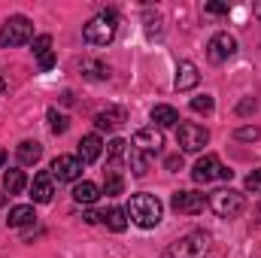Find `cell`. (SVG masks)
I'll list each match as a JSON object with an SVG mask.
<instances>
[{"instance_id": "7", "label": "cell", "mask_w": 261, "mask_h": 258, "mask_svg": "<svg viewBox=\"0 0 261 258\" xmlns=\"http://www.w3.org/2000/svg\"><path fill=\"white\" fill-rule=\"evenodd\" d=\"M176 140H179L182 152H200L210 143V131L203 125H195V122H182L179 131H176Z\"/></svg>"}, {"instance_id": "18", "label": "cell", "mask_w": 261, "mask_h": 258, "mask_svg": "<svg viewBox=\"0 0 261 258\" xmlns=\"http://www.w3.org/2000/svg\"><path fill=\"white\" fill-rule=\"evenodd\" d=\"M97 197H100V189H97L94 183H88V179H82V183H76V186H73V200H76V203L91 207Z\"/></svg>"}, {"instance_id": "30", "label": "cell", "mask_w": 261, "mask_h": 258, "mask_svg": "<svg viewBox=\"0 0 261 258\" xmlns=\"http://www.w3.org/2000/svg\"><path fill=\"white\" fill-rule=\"evenodd\" d=\"M246 192L261 194V167H258V170H252V173L246 176Z\"/></svg>"}, {"instance_id": "35", "label": "cell", "mask_w": 261, "mask_h": 258, "mask_svg": "<svg viewBox=\"0 0 261 258\" xmlns=\"http://www.w3.org/2000/svg\"><path fill=\"white\" fill-rule=\"evenodd\" d=\"M85 222H88V225H97V222H100V213H85Z\"/></svg>"}, {"instance_id": "9", "label": "cell", "mask_w": 261, "mask_h": 258, "mask_svg": "<svg viewBox=\"0 0 261 258\" xmlns=\"http://www.w3.org/2000/svg\"><path fill=\"white\" fill-rule=\"evenodd\" d=\"M58 183H79V176H82V161H79V155H58L55 161H52V170H49Z\"/></svg>"}, {"instance_id": "2", "label": "cell", "mask_w": 261, "mask_h": 258, "mask_svg": "<svg viewBox=\"0 0 261 258\" xmlns=\"http://www.w3.org/2000/svg\"><path fill=\"white\" fill-rule=\"evenodd\" d=\"M116 28H119V15L113 9H107L82 24V37L88 46H110L116 40Z\"/></svg>"}, {"instance_id": "26", "label": "cell", "mask_w": 261, "mask_h": 258, "mask_svg": "<svg viewBox=\"0 0 261 258\" xmlns=\"http://www.w3.org/2000/svg\"><path fill=\"white\" fill-rule=\"evenodd\" d=\"M49 128H52V134H64L70 128V122H67V116H61L58 110H49Z\"/></svg>"}, {"instance_id": "20", "label": "cell", "mask_w": 261, "mask_h": 258, "mask_svg": "<svg viewBox=\"0 0 261 258\" xmlns=\"http://www.w3.org/2000/svg\"><path fill=\"white\" fill-rule=\"evenodd\" d=\"M24 186H28V176H24V170H18V167H9V170L3 173V192L18 194V192H24Z\"/></svg>"}, {"instance_id": "14", "label": "cell", "mask_w": 261, "mask_h": 258, "mask_svg": "<svg viewBox=\"0 0 261 258\" xmlns=\"http://www.w3.org/2000/svg\"><path fill=\"white\" fill-rule=\"evenodd\" d=\"M197 82H200V73H197L195 61H179V67H176V79H173L176 91H192Z\"/></svg>"}, {"instance_id": "39", "label": "cell", "mask_w": 261, "mask_h": 258, "mask_svg": "<svg viewBox=\"0 0 261 258\" xmlns=\"http://www.w3.org/2000/svg\"><path fill=\"white\" fill-rule=\"evenodd\" d=\"M3 91H6V79L0 76V94H3Z\"/></svg>"}, {"instance_id": "29", "label": "cell", "mask_w": 261, "mask_h": 258, "mask_svg": "<svg viewBox=\"0 0 261 258\" xmlns=\"http://www.w3.org/2000/svg\"><path fill=\"white\" fill-rule=\"evenodd\" d=\"M85 70H88V73H85L88 79H107V76H110V70H107L103 64H91V61H85Z\"/></svg>"}, {"instance_id": "36", "label": "cell", "mask_w": 261, "mask_h": 258, "mask_svg": "<svg viewBox=\"0 0 261 258\" xmlns=\"http://www.w3.org/2000/svg\"><path fill=\"white\" fill-rule=\"evenodd\" d=\"M252 12H255V18H258V21H261V0H258V3H255V6H252Z\"/></svg>"}, {"instance_id": "19", "label": "cell", "mask_w": 261, "mask_h": 258, "mask_svg": "<svg viewBox=\"0 0 261 258\" xmlns=\"http://www.w3.org/2000/svg\"><path fill=\"white\" fill-rule=\"evenodd\" d=\"M152 122H155L158 128H173V125H179V113H176L173 107H167V104H158V107L152 110Z\"/></svg>"}, {"instance_id": "16", "label": "cell", "mask_w": 261, "mask_h": 258, "mask_svg": "<svg viewBox=\"0 0 261 258\" xmlns=\"http://www.w3.org/2000/svg\"><path fill=\"white\" fill-rule=\"evenodd\" d=\"M6 222H9V228H28V225L37 222V213H34L31 203H18V207L9 210V219Z\"/></svg>"}, {"instance_id": "22", "label": "cell", "mask_w": 261, "mask_h": 258, "mask_svg": "<svg viewBox=\"0 0 261 258\" xmlns=\"http://www.w3.org/2000/svg\"><path fill=\"white\" fill-rule=\"evenodd\" d=\"M125 140H110L107 143V158H110V167H113V173H119V167H122V161H125Z\"/></svg>"}, {"instance_id": "15", "label": "cell", "mask_w": 261, "mask_h": 258, "mask_svg": "<svg viewBox=\"0 0 261 258\" xmlns=\"http://www.w3.org/2000/svg\"><path fill=\"white\" fill-rule=\"evenodd\" d=\"M100 152H103V143H100V137H97V134H85V137L79 140V161H82V164L97 161V158H100Z\"/></svg>"}, {"instance_id": "12", "label": "cell", "mask_w": 261, "mask_h": 258, "mask_svg": "<svg viewBox=\"0 0 261 258\" xmlns=\"http://www.w3.org/2000/svg\"><path fill=\"white\" fill-rule=\"evenodd\" d=\"M52 194H55V176H52L49 170H40V173L34 176V183H31V197H34V203H49Z\"/></svg>"}, {"instance_id": "23", "label": "cell", "mask_w": 261, "mask_h": 258, "mask_svg": "<svg viewBox=\"0 0 261 258\" xmlns=\"http://www.w3.org/2000/svg\"><path fill=\"white\" fill-rule=\"evenodd\" d=\"M128 164H130V170H134V176H146L149 167H152V155H146V152H140V149H130Z\"/></svg>"}, {"instance_id": "17", "label": "cell", "mask_w": 261, "mask_h": 258, "mask_svg": "<svg viewBox=\"0 0 261 258\" xmlns=\"http://www.w3.org/2000/svg\"><path fill=\"white\" fill-rule=\"evenodd\" d=\"M100 222H103L110 231L122 234V231L128 228V210H122V207H110L107 213H100Z\"/></svg>"}, {"instance_id": "28", "label": "cell", "mask_w": 261, "mask_h": 258, "mask_svg": "<svg viewBox=\"0 0 261 258\" xmlns=\"http://www.w3.org/2000/svg\"><path fill=\"white\" fill-rule=\"evenodd\" d=\"M234 137H237V140H243V143H255V140L261 137V131L255 128V125H246V128L234 131Z\"/></svg>"}, {"instance_id": "32", "label": "cell", "mask_w": 261, "mask_h": 258, "mask_svg": "<svg viewBox=\"0 0 261 258\" xmlns=\"http://www.w3.org/2000/svg\"><path fill=\"white\" fill-rule=\"evenodd\" d=\"M164 167H167L170 173H179V170H182V155H170V158H164Z\"/></svg>"}, {"instance_id": "21", "label": "cell", "mask_w": 261, "mask_h": 258, "mask_svg": "<svg viewBox=\"0 0 261 258\" xmlns=\"http://www.w3.org/2000/svg\"><path fill=\"white\" fill-rule=\"evenodd\" d=\"M40 158H43V146H40L37 140H24V143H18V161H21V164L31 167V164H37Z\"/></svg>"}, {"instance_id": "6", "label": "cell", "mask_w": 261, "mask_h": 258, "mask_svg": "<svg viewBox=\"0 0 261 258\" xmlns=\"http://www.w3.org/2000/svg\"><path fill=\"white\" fill-rule=\"evenodd\" d=\"M231 176H234V170L222 167V161H219L216 155H203V158L195 164V170H192V179L200 183V186H206V183H213V179H225V183H231Z\"/></svg>"}, {"instance_id": "38", "label": "cell", "mask_w": 261, "mask_h": 258, "mask_svg": "<svg viewBox=\"0 0 261 258\" xmlns=\"http://www.w3.org/2000/svg\"><path fill=\"white\" fill-rule=\"evenodd\" d=\"M255 222H261V200H258V207H255Z\"/></svg>"}, {"instance_id": "33", "label": "cell", "mask_w": 261, "mask_h": 258, "mask_svg": "<svg viewBox=\"0 0 261 258\" xmlns=\"http://www.w3.org/2000/svg\"><path fill=\"white\" fill-rule=\"evenodd\" d=\"M258 110V104L252 100V97H246V100H240V107H237V113L240 116H249V113H255Z\"/></svg>"}, {"instance_id": "11", "label": "cell", "mask_w": 261, "mask_h": 258, "mask_svg": "<svg viewBox=\"0 0 261 258\" xmlns=\"http://www.w3.org/2000/svg\"><path fill=\"white\" fill-rule=\"evenodd\" d=\"M170 207L176 213H182V216H195V213H200L206 207V197L200 192H176L170 197Z\"/></svg>"}, {"instance_id": "34", "label": "cell", "mask_w": 261, "mask_h": 258, "mask_svg": "<svg viewBox=\"0 0 261 258\" xmlns=\"http://www.w3.org/2000/svg\"><path fill=\"white\" fill-rule=\"evenodd\" d=\"M52 67H55V55L49 52L46 58H40V70H52Z\"/></svg>"}, {"instance_id": "27", "label": "cell", "mask_w": 261, "mask_h": 258, "mask_svg": "<svg viewBox=\"0 0 261 258\" xmlns=\"http://www.w3.org/2000/svg\"><path fill=\"white\" fill-rule=\"evenodd\" d=\"M213 107H216V104H213V97H210V94L192 97V110H195V113H203V116H210V113H213Z\"/></svg>"}, {"instance_id": "24", "label": "cell", "mask_w": 261, "mask_h": 258, "mask_svg": "<svg viewBox=\"0 0 261 258\" xmlns=\"http://www.w3.org/2000/svg\"><path fill=\"white\" fill-rule=\"evenodd\" d=\"M103 192L110 194V197H116V194L125 192V179L119 176V173H113V170H107V183H103Z\"/></svg>"}, {"instance_id": "8", "label": "cell", "mask_w": 261, "mask_h": 258, "mask_svg": "<svg viewBox=\"0 0 261 258\" xmlns=\"http://www.w3.org/2000/svg\"><path fill=\"white\" fill-rule=\"evenodd\" d=\"M234 52H237V40H234L228 31L213 34V37H210V43H206V58H210L213 64H225Z\"/></svg>"}, {"instance_id": "5", "label": "cell", "mask_w": 261, "mask_h": 258, "mask_svg": "<svg viewBox=\"0 0 261 258\" xmlns=\"http://www.w3.org/2000/svg\"><path fill=\"white\" fill-rule=\"evenodd\" d=\"M206 207L216 216H222V219H234V216L243 213L246 200H243V194L234 192V189H216V192L206 194Z\"/></svg>"}, {"instance_id": "1", "label": "cell", "mask_w": 261, "mask_h": 258, "mask_svg": "<svg viewBox=\"0 0 261 258\" xmlns=\"http://www.w3.org/2000/svg\"><path fill=\"white\" fill-rule=\"evenodd\" d=\"M128 216L134 225H140V228H155L158 222H161V216H164V207H161V200L155 197V194H134L128 203Z\"/></svg>"}, {"instance_id": "37", "label": "cell", "mask_w": 261, "mask_h": 258, "mask_svg": "<svg viewBox=\"0 0 261 258\" xmlns=\"http://www.w3.org/2000/svg\"><path fill=\"white\" fill-rule=\"evenodd\" d=\"M6 164V149H0V167Z\"/></svg>"}, {"instance_id": "25", "label": "cell", "mask_w": 261, "mask_h": 258, "mask_svg": "<svg viewBox=\"0 0 261 258\" xmlns=\"http://www.w3.org/2000/svg\"><path fill=\"white\" fill-rule=\"evenodd\" d=\"M37 58H46L49 52H52V37L49 34H40V37H34V49H31Z\"/></svg>"}, {"instance_id": "31", "label": "cell", "mask_w": 261, "mask_h": 258, "mask_svg": "<svg viewBox=\"0 0 261 258\" xmlns=\"http://www.w3.org/2000/svg\"><path fill=\"white\" fill-rule=\"evenodd\" d=\"M228 9H231L228 3H206L203 6V12H210V15H228Z\"/></svg>"}, {"instance_id": "10", "label": "cell", "mask_w": 261, "mask_h": 258, "mask_svg": "<svg viewBox=\"0 0 261 258\" xmlns=\"http://www.w3.org/2000/svg\"><path fill=\"white\" fill-rule=\"evenodd\" d=\"M161 146H164V137H161V131L155 128H140L134 134V149H140V152H146V155H158L161 152Z\"/></svg>"}, {"instance_id": "3", "label": "cell", "mask_w": 261, "mask_h": 258, "mask_svg": "<svg viewBox=\"0 0 261 258\" xmlns=\"http://www.w3.org/2000/svg\"><path fill=\"white\" fill-rule=\"evenodd\" d=\"M210 255V234L206 231H189L179 240H173L161 258H206Z\"/></svg>"}, {"instance_id": "4", "label": "cell", "mask_w": 261, "mask_h": 258, "mask_svg": "<svg viewBox=\"0 0 261 258\" xmlns=\"http://www.w3.org/2000/svg\"><path fill=\"white\" fill-rule=\"evenodd\" d=\"M34 40V24L28 15H9L0 28V49H12V46H24Z\"/></svg>"}, {"instance_id": "13", "label": "cell", "mask_w": 261, "mask_h": 258, "mask_svg": "<svg viewBox=\"0 0 261 258\" xmlns=\"http://www.w3.org/2000/svg\"><path fill=\"white\" fill-rule=\"evenodd\" d=\"M125 122H128V110L125 107H107V110H100L94 116L97 131H116L119 125H125Z\"/></svg>"}]
</instances>
